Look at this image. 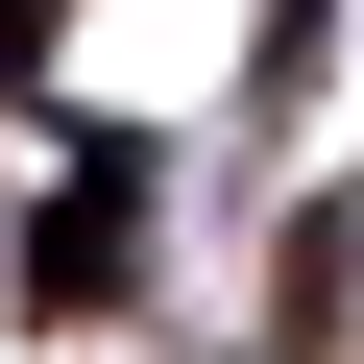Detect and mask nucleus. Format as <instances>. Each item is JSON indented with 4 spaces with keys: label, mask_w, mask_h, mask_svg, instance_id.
<instances>
[{
    "label": "nucleus",
    "mask_w": 364,
    "mask_h": 364,
    "mask_svg": "<svg viewBox=\"0 0 364 364\" xmlns=\"http://www.w3.org/2000/svg\"><path fill=\"white\" fill-rule=\"evenodd\" d=\"M122 243H146V170H122V146H73V195L25 219V291L73 316V291H122Z\"/></svg>",
    "instance_id": "1"
}]
</instances>
